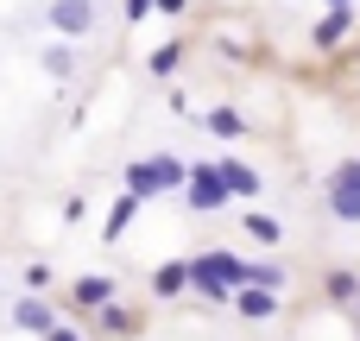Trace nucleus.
Returning a JSON list of instances; mask_svg holds the SVG:
<instances>
[{
	"label": "nucleus",
	"mask_w": 360,
	"mask_h": 341,
	"mask_svg": "<svg viewBox=\"0 0 360 341\" xmlns=\"http://www.w3.org/2000/svg\"><path fill=\"white\" fill-rule=\"evenodd\" d=\"M44 19H51V32H63V38H89V32H95V0H51Z\"/></svg>",
	"instance_id": "20e7f679"
},
{
	"label": "nucleus",
	"mask_w": 360,
	"mask_h": 341,
	"mask_svg": "<svg viewBox=\"0 0 360 341\" xmlns=\"http://www.w3.org/2000/svg\"><path fill=\"white\" fill-rule=\"evenodd\" d=\"M348 32H354V13H348V6H329V13L316 19V32H310V44H316V51H335V44H342Z\"/></svg>",
	"instance_id": "0eeeda50"
},
{
	"label": "nucleus",
	"mask_w": 360,
	"mask_h": 341,
	"mask_svg": "<svg viewBox=\"0 0 360 341\" xmlns=\"http://www.w3.org/2000/svg\"><path fill=\"white\" fill-rule=\"evenodd\" d=\"M329 215H335V221H348V228H360V184L329 190Z\"/></svg>",
	"instance_id": "f8f14e48"
},
{
	"label": "nucleus",
	"mask_w": 360,
	"mask_h": 341,
	"mask_svg": "<svg viewBox=\"0 0 360 341\" xmlns=\"http://www.w3.org/2000/svg\"><path fill=\"white\" fill-rule=\"evenodd\" d=\"M152 6H158V13H184L190 0H152Z\"/></svg>",
	"instance_id": "b1692460"
},
{
	"label": "nucleus",
	"mask_w": 360,
	"mask_h": 341,
	"mask_svg": "<svg viewBox=\"0 0 360 341\" xmlns=\"http://www.w3.org/2000/svg\"><path fill=\"white\" fill-rule=\"evenodd\" d=\"M247 285H266V291H285V266L259 259V266H247Z\"/></svg>",
	"instance_id": "f3484780"
},
{
	"label": "nucleus",
	"mask_w": 360,
	"mask_h": 341,
	"mask_svg": "<svg viewBox=\"0 0 360 341\" xmlns=\"http://www.w3.org/2000/svg\"><path fill=\"white\" fill-rule=\"evenodd\" d=\"M51 323H57V310H51L44 297H19V304H13V329H25V335H44Z\"/></svg>",
	"instance_id": "1a4fd4ad"
},
{
	"label": "nucleus",
	"mask_w": 360,
	"mask_h": 341,
	"mask_svg": "<svg viewBox=\"0 0 360 341\" xmlns=\"http://www.w3.org/2000/svg\"><path fill=\"white\" fill-rule=\"evenodd\" d=\"M234 285H247V259H234V253H221V247L190 259V291H196L202 304H228Z\"/></svg>",
	"instance_id": "f257e3e1"
},
{
	"label": "nucleus",
	"mask_w": 360,
	"mask_h": 341,
	"mask_svg": "<svg viewBox=\"0 0 360 341\" xmlns=\"http://www.w3.org/2000/svg\"><path fill=\"white\" fill-rule=\"evenodd\" d=\"M354 272H329V304H354Z\"/></svg>",
	"instance_id": "6ab92c4d"
},
{
	"label": "nucleus",
	"mask_w": 360,
	"mask_h": 341,
	"mask_svg": "<svg viewBox=\"0 0 360 341\" xmlns=\"http://www.w3.org/2000/svg\"><path fill=\"white\" fill-rule=\"evenodd\" d=\"M108 297H114V278H108V272H82V278L70 285V304H76V310H101Z\"/></svg>",
	"instance_id": "6e6552de"
},
{
	"label": "nucleus",
	"mask_w": 360,
	"mask_h": 341,
	"mask_svg": "<svg viewBox=\"0 0 360 341\" xmlns=\"http://www.w3.org/2000/svg\"><path fill=\"white\" fill-rule=\"evenodd\" d=\"M177 63H184V44H177V38H171V44H158V51L146 57V70H152V76H171Z\"/></svg>",
	"instance_id": "4468645a"
},
{
	"label": "nucleus",
	"mask_w": 360,
	"mask_h": 341,
	"mask_svg": "<svg viewBox=\"0 0 360 341\" xmlns=\"http://www.w3.org/2000/svg\"><path fill=\"white\" fill-rule=\"evenodd\" d=\"M184 202H190L196 215H215V209H228V202H234V196L221 190V177H215V158L184 171Z\"/></svg>",
	"instance_id": "7ed1b4c3"
},
{
	"label": "nucleus",
	"mask_w": 360,
	"mask_h": 341,
	"mask_svg": "<svg viewBox=\"0 0 360 341\" xmlns=\"http://www.w3.org/2000/svg\"><path fill=\"white\" fill-rule=\"evenodd\" d=\"M202 127H209L215 139H240V133H247V120H240L234 108H209V114H202Z\"/></svg>",
	"instance_id": "ddd939ff"
},
{
	"label": "nucleus",
	"mask_w": 360,
	"mask_h": 341,
	"mask_svg": "<svg viewBox=\"0 0 360 341\" xmlns=\"http://www.w3.org/2000/svg\"><path fill=\"white\" fill-rule=\"evenodd\" d=\"M354 316H360V285H354Z\"/></svg>",
	"instance_id": "393cba45"
},
{
	"label": "nucleus",
	"mask_w": 360,
	"mask_h": 341,
	"mask_svg": "<svg viewBox=\"0 0 360 341\" xmlns=\"http://www.w3.org/2000/svg\"><path fill=\"white\" fill-rule=\"evenodd\" d=\"M342 184H360V158H342V165L329 171V190H342Z\"/></svg>",
	"instance_id": "aec40b11"
},
{
	"label": "nucleus",
	"mask_w": 360,
	"mask_h": 341,
	"mask_svg": "<svg viewBox=\"0 0 360 341\" xmlns=\"http://www.w3.org/2000/svg\"><path fill=\"white\" fill-rule=\"evenodd\" d=\"M190 291V259H165L152 272V297H184Z\"/></svg>",
	"instance_id": "9d476101"
},
{
	"label": "nucleus",
	"mask_w": 360,
	"mask_h": 341,
	"mask_svg": "<svg viewBox=\"0 0 360 341\" xmlns=\"http://www.w3.org/2000/svg\"><path fill=\"white\" fill-rule=\"evenodd\" d=\"M184 171H190V165L171 158V152H158V158H133V165H127V190H133L139 202H146V196H177V190H184Z\"/></svg>",
	"instance_id": "f03ea898"
},
{
	"label": "nucleus",
	"mask_w": 360,
	"mask_h": 341,
	"mask_svg": "<svg viewBox=\"0 0 360 341\" xmlns=\"http://www.w3.org/2000/svg\"><path fill=\"white\" fill-rule=\"evenodd\" d=\"M323 6H348V0H323Z\"/></svg>",
	"instance_id": "a878e982"
},
{
	"label": "nucleus",
	"mask_w": 360,
	"mask_h": 341,
	"mask_svg": "<svg viewBox=\"0 0 360 341\" xmlns=\"http://www.w3.org/2000/svg\"><path fill=\"white\" fill-rule=\"evenodd\" d=\"M25 285H32V291H44V285H51V266H44V259H32V266H25Z\"/></svg>",
	"instance_id": "412c9836"
},
{
	"label": "nucleus",
	"mask_w": 360,
	"mask_h": 341,
	"mask_svg": "<svg viewBox=\"0 0 360 341\" xmlns=\"http://www.w3.org/2000/svg\"><path fill=\"white\" fill-rule=\"evenodd\" d=\"M247 234H253V240H266V247H278V240H285L278 215H247Z\"/></svg>",
	"instance_id": "dca6fc26"
},
{
	"label": "nucleus",
	"mask_w": 360,
	"mask_h": 341,
	"mask_svg": "<svg viewBox=\"0 0 360 341\" xmlns=\"http://www.w3.org/2000/svg\"><path fill=\"white\" fill-rule=\"evenodd\" d=\"M44 341H89V335H82V329H70V323H51V329H44Z\"/></svg>",
	"instance_id": "4be33fe9"
},
{
	"label": "nucleus",
	"mask_w": 360,
	"mask_h": 341,
	"mask_svg": "<svg viewBox=\"0 0 360 341\" xmlns=\"http://www.w3.org/2000/svg\"><path fill=\"white\" fill-rule=\"evenodd\" d=\"M120 6H127V25H139V19L152 13V0H120Z\"/></svg>",
	"instance_id": "5701e85b"
},
{
	"label": "nucleus",
	"mask_w": 360,
	"mask_h": 341,
	"mask_svg": "<svg viewBox=\"0 0 360 341\" xmlns=\"http://www.w3.org/2000/svg\"><path fill=\"white\" fill-rule=\"evenodd\" d=\"M215 177H221V190L240 202V196H259V171L253 165H240V158H215Z\"/></svg>",
	"instance_id": "423d86ee"
},
{
	"label": "nucleus",
	"mask_w": 360,
	"mask_h": 341,
	"mask_svg": "<svg viewBox=\"0 0 360 341\" xmlns=\"http://www.w3.org/2000/svg\"><path fill=\"white\" fill-rule=\"evenodd\" d=\"M133 215H139V196H133V190L114 196V209H108V221H101V240H120V234L133 228Z\"/></svg>",
	"instance_id": "9b49d317"
},
{
	"label": "nucleus",
	"mask_w": 360,
	"mask_h": 341,
	"mask_svg": "<svg viewBox=\"0 0 360 341\" xmlns=\"http://www.w3.org/2000/svg\"><path fill=\"white\" fill-rule=\"evenodd\" d=\"M44 70H51V76L63 82V76L76 70V51H70V44H44Z\"/></svg>",
	"instance_id": "2eb2a0df"
},
{
	"label": "nucleus",
	"mask_w": 360,
	"mask_h": 341,
	"mask_svg": "<svg viewBox=\"0 0 360 341\" xmlns=\"http://www.w3.org/2000/svg\"><path fill=\"white\" fill-rule=\"evenodd\" d=\"M278 297H285V291H266V285H234V297H228V304H234L247 323H272V316H278Z\"/></svg>",
	"instance_id": "39448f33"
},
{
	"label": "nucleus",
	"mask_w": 360,
	"mask_h": 341,
	"mask_svg": "<svg viewBox=\"0 0 360 341\" xmlns=\"http://www.w3.org/2000/svg\"><path fill=\"white\" fill-rule=\"evenodd\" d=\"M95 316H101V329H108V335H127V329H133V316H127V310H120L114 297H108V304H101Z\"/></svg>",
	"instance_id": "a211bd4d"
}]
</instances>
